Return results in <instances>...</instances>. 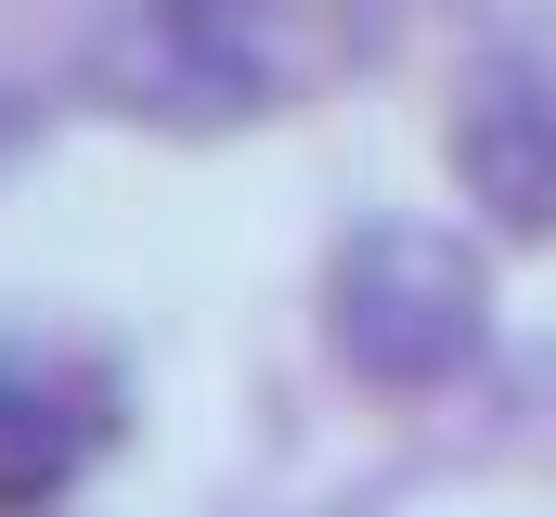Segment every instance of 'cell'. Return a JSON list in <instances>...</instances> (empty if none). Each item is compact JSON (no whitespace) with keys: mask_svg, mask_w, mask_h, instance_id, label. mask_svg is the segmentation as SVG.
<instances>
[{"mask_svg":"<svg viewBox=\"0 0 556 517\" xmlns=\"http://www.w3.org/2000/svg\"><path fill=\"white\" fill-rule=\"evenodd\" d=\"M492 337V272L479 247L427 234V220H363L337 272H324V350L350 363L363 388H453Z\"/></svg>","mask_w":556,"mask_h":517,"instance_id":"cell-1","label":"cell"},{"mask_svg":"<svg viewBox=\"0 0 556 517\" xmlns=\"http://www.w3.org/2000/svg\"><path fill=\"white\" fill-rule=\"evenodd\" d=\"M453 181L492 234H556V65L531 52H479L453 91Z\"/></svg>","mask_w":556,"mask_h":517,"instance_id":"cell-2","label":"cell"},{"mask_svg":"<svg viewBox=\"0 0 556 517\" xmlns=\"http://www.w3.org/2000/svg\"><path fill=\"white\" fill-rule=\"evenodd\" d=\"M117 440V376L78 350H0V517H39Z\"/></svg>","mask_w":556,"mask_h":517,"instance_id":"cell-3","label":"cell"},{"mask_svg":"<svg viewBox=\"0 0 556 517\" xmlns=\"http://www.w3.org/2000/svg\"><path fill=\"white\" fill-rule=\"evenodd\" d=\"M220 13H247V0H168V26H220Z\"/></svg>","mask_w":556,"mask_h":517,"instance_id":"cell-4","label":"cell"}]
</instances>
